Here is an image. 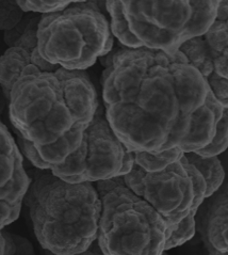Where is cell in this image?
Masks as SVG:
<instances>
[{
  "label": "cell",
  "instance_id": "obj_4",
  "mask_svg": "<svg viewBox=\"0 0 228 255\" xmlns=\"http://www.w3.org/2000/svg\"><path fill=\"white\" fill-rule=\"evenodd\" d=\"M219 1H107L113 36L129 49L173 54L203 35L217 17Z\"/></svg>",
  "mask_w": 228,
  "mask_h": 255
},
{
  "label": "cell",
  "instance_id": "obj_24",
  "mask_svg": "<svg viewBox=\"0 0 228 255\" xmlns=\"http://www.w3.org/2000/svg\"><path fill=\"white\" fill-rule=\"evenodd\" d=\"M0 255H4V239L0 233Z\"/></svg>",
  "mask_w": 228,
  "mask_h": 255
},
{
  "label": "cell",
  "instance_id": "obj_11",
  "mask_svg": "<svg viewBox=\"0 0 228 255\" xmlns=\"http://www.w3.org/2000/svg\"><path fill=\"white\" fill-rule=\"evenodd\" d=\"M35 65L42 72H56L59 66L52 65L41 57L39 49L28 50L26 48L12 46L0 57V87L5 99L9 101L14 85L26 72L29 66Z\"/></svg>",
  "mask_w": 228,
  "mask_h": 255
},
{
  "label": "cell",
  "instance_id": "obj_14",
  "mask_svg": "<svg viewBox=\"0 0 228 255\" xmlns=\"http://www.w3.org/2000/svg\"><path fill=\"white\" fill-rule=\"evenodd\" d=\"M132 154L135 166H138L144 172H147V173L161 172L172 166L173 163L177 162L184 156V153L177 147L158 154L138 151L132 152Z\"/></svg>",
  "mask_w": 228,
  "mask_h": 255
},
{
  "label": "cell",
  "instance_id": "obj_3",
  "mask_svg": "<svg viewBox=\"0 0 228 255\" xmlns=\"http://www.w3.org/2000/svg\"><path fill=\"white\" fill-rule=\"evenodd\" d=\"M30 217L43 249L74 255L97 241L102 202L92 183L71 184L48 173L30 189Z\"/></svg>",
  "mask_w": 228,
  "mask_h": 255
},
{
  "label": "cell",
  "instance_id": "obj_19",
  "mask_svg": "<svg viewBox=\"0 0 228 255\" xmlns=\"http://www.w3.org/2000/svg\"><path fill=\"white\" fill-rule=\"evenodd\" d=\"M0 233L4 239V255H35L33 247L28 239L7 233L4 230Z\"/></svg>",
  "mask_w": 228,
  "mask_h": 255
},
{
  "label": "cell",
  "instance_id": "obj_5",
  "mask_svg": "<svg viewBox=\"0 0 228 255\" xmlns=\"http://www.w3.org/2000/svg\"><path fill=\"white\" fill-rule=\"evenodd\" d=\"M102 202L97 243L105 255H162L163 217L126 186L123 176L95 183Z\"/></svg>",
  "mask_w": 228,
  "mask_h": 255
},
{
  "label": "cell",
  "instance_id": "obj_8",
  "mask_svg": "<svg viewBox=\"0 0 228 255\" xmlns=\"http://www.w3.org/2000/svg\"><path fill=\"white\" fill-rule=\"evenodd\" d=\"M123 178L129 189L163 217L168 227L180 222L191 212L193 185L185 166V156L156 173H147L133 164Z\"/></svg>",
  "mask_w": 228,
  "mask_h": 255
},
{
  "label": "cell",
  "instance_id": "obj_13",
  "mask_svg": "<svg viewBox=\"0 0 228 255\" xmlns=\"http://www.w3.org/2000/svg\"><path fill=\"white\" fill-rule=\"evenodd\" d=\"M185 157L200 171L206 182V199L215 196L225 181V171L219 157H203L194 152L186 153Z\"/></svg>",
  "mask_w": 228,
  "mask_h": 255
},
{
  "label": "cell",
  "instance_id": "obj_18",
  "mask_svg": "<svg viewBox=\"0 0 228 255\" xmlns=\"http://www.w3.org/2000/svg\"><path fill=\"white\" fill-rule=\"evenodd\" d=\"M24 12L17 1H0V30H9L16 27L22 19Z\"/></svg>",
  "mask_w": 228,
  "mask_h": 255
},
{
  "label": "cell",
  "instance_id": "obj_21",
  "mask_svg": "<svg viewBox=\"0 0 228 255\" xmlns=\"http://www.w3.org/2000/svg\"><path fill=\"white\" fill-rule=\"evenodd\" d=\"M218 157H219L220 161H221L222 166H223V169L225 171V181H224L223 186L221 187L222 192L225 193V192L228 191V148L226 149V151L223 154H221V155L218 156ZM221 189H220V190H221Z\"/></svg>",
  "mask_w": 228,
  "mask_h": 255
},
{
  "label": "cell",
  "instance_id": "obj_20",
  "mask_svg": "<svg viewBox=\"0 0 228 255\" xmlns=\"http://www.w3.org/2000/svg\"><path fill=\"white\" fill-rule=\"evenodd\" d=\"M185 166L193 185L194 199H193L191 212L197 213V209L201 207L203 202L205 201V199H206V182H205V179L200 173V171L197 170L194 166H192L191 163H189L188 160L186 159V157H185Z\"/></svg>",
  "mask_w": 228,
  "mask_h": 255
},
{
  "label": "cell",
  "instance_id": "obj_22",
  "mask_svg": "<svg viewBox=\"0 0 228 255\" xmlns=\"http://www.w3.org/2000/svg\"><path fill=\"white\" fill-rule=\"evenodd\" d=\"M47 254H48V255H55V254L49 253V252H47ZM74 255H105V254H104L103 251L101 250L100 246H98V243H97V241H96V242H94L92 245H91L90 248L87 249L86 251H83V252L78 253V254H74Z\"/></svg>",
  "mask_w": 228,
  "mask_h": 255
},
{
  "label": "cell",
  "instance_id": "obj_15",
  "mask_svg": "<svg viewBox=\"0 0 228 255\" xmlns=\"http://www.w3.org/2000/svg\"><path fill=\"white\" fill-rule=\"evenodd\" d=\"M196 212H190L180 222L169 226L166 229L164 251H168L186 244L194 235L196 231Z\"/></svg>",
  "mask_w": 228,
  "mask_h": 255
},
{
  "label": "cell",
  "instance_id": "obj_7",
  "mask_svg": "<svg viewBox=\"0 0 228 255\" xmlns=\"http://www.w3.org/2000/svg\"><path fill=\"white\" fill-rule=\"evenodd\" d=\"M133 164L132 152L114 133L105 112L98 108L83 131L79 147L49 171L67 183L94 184L125 176Z\"/></svg>",
  "mask_w": 228,
  "mask_h": 255
},
{
  "label": "cell",
  "instance_id": "obj_23",
  "mask_svg": "<svg viewBox=\"0 0 228 255\" xmlns=\"http://www.w3.org/2000/svg\"><path fill=\"white\" fill-rule=\"evenodd\" d=\"M207 249L209 252V255H228V253H223V252H220L218 250H216L215 248H212V247L207 244Z\"/></svg>",
  "mask_w": 228,
  "mask_h": 255
},
{
  "label": "cell",
  "instance_id": "obj_26",
  "mask_svg": "<svg viewBox=\"0 0 228 255\" xmlns=\"http://www.w3.org/2000/svg\"><path fill=\"white\" fill-rule=\"evenodd\" d=\"M162 255H164V254H162Z\"/></svg>",
  "mask_w": 228,
  "mask_h": 255
},
{
  "label": "cell",
  "instance_id": "obj_2",
  "mask_svg": "<svg viewBox=\"0 0 228 255\" xmlns=\"http://www.w3.org/2000/svg\"><path fill=\"white\" fill-rule=\"evenodd\" d=\"M100 108L97 93L85 71H36L14 85L10 120L20 137L35 146L57 143L83 132Z\"/></svg>",
  "mask_w": 228,
  "mask_h": 255
},
{
  "label": "cell",
  "instance_id": "obj_1",
  "mask_svg": "<svg viewBox=\"0 0 228 255\" xmlns=\"http://www.w3.org/2000/svg\"><path fill=\"white\" fill-rule=\"evenodd\" d=\"M105 116L131 152H197L223 114L206 80L180 51L121 48L103 73Z\"/></svg>",
  "mask_w": 228,
  "mask_h": 255
},
{
  "label": "cell",
  "instance_id": "obj_9",
  "mask_svg": "<svg viewBox=\"0 0 228 255\" xmlns=\"http://www.w3.org/2000/svg\"><path fill=\"white\" fill-rule=\"evenodd\" d=\"M178 51L200 72L221 106L228 108V1H219L210 28Z\"/></svg>",
  "mask_w": 228,
  "mask_h": 255
},
{
  "label": "cell",
  "instance_id": "obj_6",
  "mask_svg": "<svg viewBox=\"0 0 228 255\" xmlns=\"http://www.w3.org/2000/svg\"><path fill=\"white\" fill-rule=\"evenodd\" d=\"M110 21L93 2L74 1L65 10L42 15L37 48L48 63L86 71L113 48Z\"/></svg>",
  "mask_w": 228,
  "mask_h": 255
},
{
  "label": "cell",
  "instance_id": "obj_17",
  "mask_svg": "<svg viewBox=\"0 0 228 255\" xmlns=\"http://www.w3.org/2000/svg\"><path fill=\"white\" fill-rule=\"evenodd\" d=\"M74 1L63 0H17V4L22 12H34L43 15L65 10Z\"/></svg>",
  "mask_w": 228,
  "mask_h": 255
},
{
  "label": "cell",
  "instance_id": "obj_25",
  "mask_svg": "<svg viewBox=\"0 0 228 255\" xmlns=\"http://www.w3.org/2000/svg\"><path fill=\"white\" fill-rule=\"evenodd\" d=\"M225 194H226V196L228 197V191H227V192H225Z\"/></svg>",
  "mask_w": 228,
  "mask_h": 255
},
{
  "label": "cell",
  "instance_id": "obj_12",
  "mask_svg": "<svg viewBox=\"0 0 228 255\" xmlns=\"http://www.w3.org/2000/svg\"><path fill=\"white\" fill-rule=\"evenodd\" d=\"M206 232L212 248L228 253V197L222 191L211 202Z\"/></svg>",
  "mask_w": 228,
  "mask_h": 255
},
{
  "label": "cell",
  "instance_id": "obj_16",
  "mask_svg": "<svg viewBox=\"0 0 228 255\" xmlns=\"http://www.w3.org/2000/svg\"><path fill=\"white\" fill-rule=\"evenodd\" d=\"M228 148V108H223V114L217 125V130L210 143L200 151L194 152L203 157H218Z\"/></svg>",
  "mask_w": 228,
  "mask_h": 255
},
{
  "label": "cell",
  "instance_id": "obj_10",
  "mask_svg": "<svg viewBox=\"0 0 228 255\" xmlns=\"http://www.w3.org/2000/svg\"><path fill=\"white\" fill-rule=\"evenodd\" d=\"M17 144L0 121V201L16 205L24 201L30 187Z\"/></svg>",
  "mask_w": 228,
  "mask_h": 255
}]
</instances>
